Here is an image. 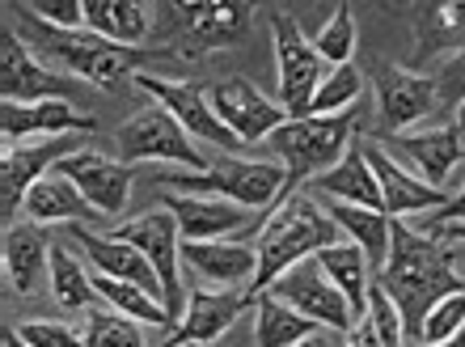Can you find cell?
Returning a JSON list of instances; mask_svg holds the SVG:
<instances>
[{
	"label": "cell",
	"instance_id": "obj_45",
	"mask_svg": "<svg viewBox=\"0 0 465 347\" xmlns=\"http://www.w3.org/2000/svg\"><path fill=\"white\" fill-rule=\"evenodd\" d=\"M431 347H465V326H461V331H457L453 339H444V343H431Z\"/></svg>",
	"mask_w": 465,
	"mask_h": 347
},
{
	"label": "cell",
	"instance_id": "obj_13",
	"mask_svg": "<svg viewBox=\"0 0 465 347\" xmlns=\"http://www.w3.org/2000/svg\"><path fill=\"white\" fill-rule=\"evenodd\" d=\"M51 174L76 183V191L98 212H106V216H119L127 208V199H132V174H127V165L114 162V157H102L94 149H81L73 157H64Z\"/></svg>",
	"mask_w": 465,
	"mask_h": 347
},
{
	"label": "cell",
	"instance_id": "obj_12",
	"mask_svg": "<svg viewBox=\"0 0 465 347\" xmlns=\"http://www.w3.org/2000/svg\"><path fill=\"white\" fill-rule=\"evenodd\" d=\"M208 98H212V111L229 124V132L242 140V144L271 136L275 127L288 124V111H283V106H275L271 98H262L250 81H242V76L216 81V85L208 89Z\"/></svg>",
	"mask_w": 465,
	"mask_h": 347
},
{
	"label": "cell",
	"instance_id": "obj_22",
	"mask_svg": "<svg viewBox=\"0 0 465 347\" xmlns=\"http://www.w3.org/2000/svg\"><path fill=\"white\" fill-rule=\"evenodd\" d=\"M5 272L22 297H35L43 280H51V246L38 224H13L5 233Z\"/></svg>",
	"mask_w": 465,
	"mask_h": 347
},
{
	"label": "cell",
	"instance_id": "obj_39",
	"mask_svg": "<svg viewBox=\"0 0 465 347\" xmlns=\"http://www.w3.org/2000/svg\"><path fill=\"white\" fill-rule=\"evenodd\" d=\"M30 13L55 25V30H81L85 25V5H76V0H35Z\"/></svg>",
	"mask_w": 465,
	"mask_h": 347
},
{
	"label": "cell",
	"instance_id": "obj_46",
	"mask_svg": "<svg viewBox=\"0 0 465 347\" xmlns=\"http://www.w3.org/2000/svg\"><path fill=\"white\" fill-rule=\"evenodd\" d=\"M5 347H30V343H25L17 331H5Z\"/></svg>",
	"mask_w": 465,
	"mask_h": 347
},
{
	"label": "cell",
	"instance_id": "obj_8",
	"mask_svg": "<svg viewBox=\"0 0 465 347\" xmlns=\"http://www.w3.org/2000/svg\"><path fill=\"white\" fill-rule=\"evenodd\" d=\"M119 153L123 162H173L203 170V153L165 106H144L135 119H127L119 127Z\"/></svg>",
	"mask_w": 465,
	"mask_h": 347
},
{
	"label": "cell",
	"instance_id": "obj_37",
	"mask_svg": "<svg viewBox=\"0 0 465 347\" xmlns=\"http://www.w3.org/2000/svg\"><path fill=\"white\" fill-rule=\"evenodd\" d=\"M368 322H372V331H377L381 347H406L402 313H398V305H393L390 292H385L381 284L368 288Z\"/></svg>",
	"mask_w": 465,
	"mask_h": 347
},
{
	"label": "cell",
	"instance_id": "obj_44",
	"mask_svg": "<svg viewBox=\"0 0 465 347\" xmlns=\"http://www.w3.org/2000/svg\"><path fill=\"white\" fill-rule=\"evenodd\" d=\"M444 22H449V25H465V5H444Z\"/></svg>",
	"mask_w": 465,
	"mask_h": 347
},
{
	"label": "cell",
	"instance_id": "obj_42",
	"mask_svg": "<svg viewBox=\"0 0 465 347\" xmlns=\"http://www.w3.org/2000/svg\"><path fill=\"white\" fill-rule=\"evenodd\" d=\"M444 85H449L453 94H461V98H465V51L457 55L453 64H449V68H444Z\"/></svg>",
	"mask_w": 465,
	"mask_h": 347
},
{
	"label": "cell",
	"instance_id": "obj_5",
	"mask_svg": "<svg viewBox=\"0 0 465 347\" xmlns=\"http://www.w3.org/2000/svg\"><path fill=\"white\" fill-rule=\"evenodd\" d=\"M271 35H275V64H280V102L288 119H305L313 106V94L326 81V60L313 43L301 35V25L288 13H271Z\"/></svg>",
	"mask_w": 465,
	"mask_h": 347
},
{
	"label": "cell",
	"instance_id": "obj_20",
	"mask_svg": "<svg viewBox=\"0 0 465 347\" xmlns=\"http://www.w3.org/2000/svg\"><path fill=\"white\" fill-rule=\"evenodd\" d=\"M76 242L85 246V254L94 259L98 275H111V280H123V284H140L144 292H153V297L165 305L161 275L153 272V263H148L135 246H127V242H114V237H98V233H89V229H76Z\"/></svg>",
	"mask_w": 465,
	"mask_h": 347
},
{
	"label": "cell",
	"instance_id": "obj_40",
	"mask_svg": "<svg viewBox=\"0 0 465 347\" xmlns=\"http://www.w3.org/2000/svg\"><path fill=\"white\" fill-rule=\"evenodd\" d=\"M440 229H465V186L457 191V199H449V208H440Z\"/></svg>",
	"mask_w": 465,
	"mask_h": 347
},
{
	"label": "cell",
	"instance_id": "obj_27",
	"mask_svg": "<svg viewBox=\"0 0 465 347\" xmlns=\"http://www.w3.org/2000/svg\"><path fill=\"white\" fill-rule=\"evenodd\" d=\"M318 263H322V272L331 275V284L347 297L355 322H364L368 318V288H372V280H368V254L355 246V242H334V246L318 250Z\"/></svg>",
	"mask_w": 465,
	"mask_h": 347
},
{
	"label": "cell",
	"instance_id": "obj_34",
	"mask_svg": "<svg viewBox=\"0 0 465 347\" xmlns=\"http://www.w3.org/2000/svg\"><path fill=\"white\" fill-rule=\"evenodd\" d=\"M313 51L326 60V68H343V64H351V55H355V17H351L347 5H334L331 22L322 25V35L313 38Z\"/></svg>",
	"mask_w": 465,
	"mask_h": 347
},
{
	"label": "cell",
	"instance_id": "obj_38",
	"mask_svg": "<svg viewBox=\"0 0 465 347\" xmlns=\"http://www.w3.org/2000/svg\"><path fill=\"white\" fill-rule=\"evenodd\" d=\"M17 335H22L30 347H85V339L64 322H25Z\"/></svg>",
	"mask_w": 465,
	"mask_h": 347
},
{
	"label": "cell",
	"instance_id": "obj_14",
	"mask_svg": "<svg viewBox=\"0 0 465 347\" xmlns=\"http://www.w3.org/2000/svg\"><path fill=\"white\" fill-rule=\"evenodd\" d=\"M94 127V119L76 114L64 98L55 102H5L0 106V132H5V149L13 144H30V140H55L68 132H85Z\"/></svg>",
	"mask_w": 465,
	"mask_h": 347
},
{
	"label": "cell",
	"instance_id": "obj_24",
	"mask_svg": "<svg viewBox=\"0 0 465 347\" xmlns=\"http://www.w3.org/2000/svg\"><path fill=\"white\" fill-rule=\"evenodd\" d=\"M183 263L212 284H245L258 275V250L242 242H186Z\"/></svg>",
	"mask_w": 465,
	"mask_h": 347
},
{
	"label": "cell",
	"instance_id": "obj_48",
	"mask_svg": "<svg viewBox=\"0 0 465 347\" xmlns=\"http://www.w3.org/2000/svg\"><path fill=\"white\" fill-rule=\"evenodd\" d=\"M444 233H453V237H465V229H444Z\"/></svg>",
	"mask_w": 465,
	"mask_h": 347
},
{
	"label": "cell",
	"instance_id": "obj_31",
	"mask_svg": "<svg viewBox=\"0 0 465 347\" xmlns=\"http://www.w3.org/2000/svg\"><path fill=\"white\" fill-rule=\"evenodd\" d=\"M94 292L111 301V310L123 313V318H135L144 326H170V310L161 305L153 292H144L140 284H123V280H111V275H94Z\"/></svg>",
	"mask_w": 465,
	"mask_h": 347
},
{
	"label": "cell",
	"instance_id": "obj_6",
	"mask_svg": "<svg viewBox=\"0 0 465 347\" xmlns=\"http://www.w3.org/2000/svg\"><path fill=\"white\" fill-rule=\"evenodd\" d=\"M114 242H127L153 263V272L161 275V288H165V310L170 318L178 322L186 310L183 301V288H178V263H183V233H178V221H173V212L161 203V208L144 212L140 221H127L114 229Z\"/></svg>",
	"mask_w": 465,
	"mask_h": 347
},
{
	"label": "cell",
	"instance_id": "obj_7",
	"mask_svg": "<svg viewBox=\"0 0 465 347\" xmlns=\"http://www.w3.org/2000/svg\"><path fill=\"white\" fill-rule=\"evenodd\" d=\"M161 183L191 186L195 195L232 199L242 208H267V203L283 199L288 170L275 162H237V157H224V162H216L208 174H199V178H161Z\"/></svg>",
	"mask_w": 465,
	"mask_h": 347
},
{
	"label": "cell",
	"instance_id": "obj_21",
	"mask_svg": "<svg viewBox=\"0 0 465 347\" xmlns=\"http://www.w3.org/2000/svg\"><path fill=\"white\" fill-rule=\"evenodd\" d=\"M313 195H326V199H339V203H360V208H381V186H377V174L368 165L364 157V140H351L343 153V162L331 165L326 174L313 178Z\"/></svg>",
	"mask_w": 465,
	"mask_h": 347
},
{
	"label": "cell",
	"instance_id": "obj_19",
	"mask_svg": "<svg viewBox=\"0 0 465 347\" xmlns=\"http://www.w3.org/2000/svg\"><path fill=\"white\" fill-rule=\"evenodd\" d=\"M250 297L242 292H208V288H195L186 297V310L178 318V331L165 339V347H195V343H212L221 339L232 326V318L242 313V305Z\"/></svg>",
	"mask_w": 465,
	"mask_h": 347
},
{
	"label": "cell",
	"instance_id": "obj_28",
	"mask_svg": "<svg viewBox=\"0 0 465 347\" xmlns=\"http://www.w3.org/2000/svg\"><path fill=\"white\" fill-rule=\"evenodd\" d=\"M322 326L305 313H296L288 301H280L275 292H262L254 301V343L258 347H296L309 335H318Z\"/></svg>",
	"mask_w": 465,
	"mask_h": 347
},
{
	"label": "cell",
	"instance_id": "obj_9",
	"mask_svg": "<svg viewBox=\"0 0 465 347\" xmlns=\"http://www.w3.org/2000/svg\"><path fill=\"white\" fill-rule=\"evenodd\" d=\"M267 292H275L280 301H288L296 313L313 318V322L326 326V331L347 335V331L355 326L351 305H347V297L331 284V275L322 272L318 254H313V259H301L296 267H288V272H283L280 280L267 288Z\"/></svg>",
	"mask_w": 465,
	"mask_h": 347
},
{
	"label": "cell",
	"instance_id": "obj_16",
	"mask_svg": "<svg viewBox=\"0 0 465 347\" xmlns=\"http://www.w3.org/2000/svg\"><path fill=\"white\" fill-rule=\"evenodd\" d=\"M0 94L5 102H55L64 98V81L60 73H51L22 47V38L5 30L0 35Z\"/></svg>",
	"mask_w": 465,
	"mask_h": 347
},
{
	"label": "cell",
	"instance_id": "obj_41",
	"mask_svg": "<svg viewBox=\"0 0 465 347\" xmlns=\"http://www.w3.org/2000/svg\"><path fill=\"white\" fill-rule=\"evenodd\" d=\"M343 347H381L377 343V331H372V322H355L351 331H347V339H343Z\"/></svg>",
	"mask_w": 465,
	"mask_h": 347
},
{
	"label": "cell",
	"instance_id": "obj_23",
	"mask_svg": "<svg viewBox=\"0 0 465 347\" xmlns=\"http://www.w3.org/2000/svg\"><path fill=\"white\" fill-rule=\"evenodd\" d=\"M393 144L402 149V157L415 165L423 183L440 186V191H444V183H449L453 165L465 157L461 132H457V127H431V132H415V136H398Z\"/></svg>",
	"mask_w": 465,
	"mask_h": 347
},
{
	"label": "cell",
	"instance_id": "obj_47",
	"mask_svg": "<svg viewBox=\"0 0 465 347\" xmlns=\"http://www.w3.org/2000/svg\"><path fill=\"white\" fill-rule=\"evenodd\" d=\"M457 132H465V98L457 102Z\"/></svg>",
	"mask_w": 465,
	"mask_h": 347
},
{
	"label": "cell",
	"instance_id": "obj_32",
	"mask_svg": "<svg viewBox=\"0 0 465 347\" xmlns=\"http://www.w3.org/2000/svg\"><path fill=\"white\" fill-rule=\"evenodd\" d=\"M51 297L68 310H81L94 301V275L81 272V263L68 250H51Z\"/></svg>",
	"mask_w": 465,
	"mask_h": 347
},
{
	"label": "cell",
	"instance_id": "obj_29",
	"mask_svg": "<svg viewBox=\"0 0 465 347\" xmlns=\"http://www.w3.org/2000/svg\"><path fill=\"white\" fill-rule=\"evenodd\" d=\"M85 25L119 47H135L148 35V13L135 0H85Z\"/></svg>",
	"mask_w": 465,
	"mask_h": 347
},
{
	"label": "cell",
	"instance_id": "obj_1",
	"mask_svg": "<svg viewBox=\"0 0 465 347\" xmlns=\"http://www.w3.org/2000/svg\"><path fill=\"white\" fill-rule=\"evenodd\" d=\"M377 284L390 292V301L402 313V331H406V347L419 343V326L428 318V310L440 297L457 292L461 280L453 272V254L436 242V237L411 233L402 224H393L390 233V254L385 267L377 272Z\"/></svg>",
	"mask_w": 465,
	"mask_h": 347
},
{
	"label": "cell",
	"instance_id": "obj_10",
	"mask_svg": "<svg viewBox=\"0 0 465 347\" xmlns=\"http://www.w3.org/2000/svg\"><path fill=\"white\" fill-rule=\"evenodd\" d=\"M135 85L144 89V94H153V102L165 106V111L186 127V136L191 140H203V144H216V149H242V140L229 132V124L212 111L208 89L161 81V76H135Z\"/></svg>",
	"mask_w": 465,
	"mask_h": 347
},
{
	"label": "cell",
	"instance_id": "obj_43",
	"mask_svg": "<svg viewBox=\"0 0 465 347\" xmlns=\"http://www.w3.org/2000/svg\"><path fill=\"white\" fill-rule=\"evenodd\" d=\"M296 347H343V343H339V331H326V326H322L318 335H309L305 343H296Z\"/></svg>",
	"mask_w": 465,
	"mask_h": 347
},
{
	"label": "cell",
	"instance_id": "obj_4",
	"mask_svg": "<svg viewBox=\"0 0 465 347\" xmlns=\"http://www.w3.org/2000/svg\"><path fill=\"white\" fill-rule=\"evenodd\" d=\"M30 35H35V47L43 51V60L60 64V68L85 76V81H94L102 89H114L127 76L135 81V64L144 60L135 47H119V43L94 35V30H55V25H43V30H30Z\"/></svg>",
	"mask_w": 465,
	"mask_h": 347
},
{
	"label": "cell",
	"instance_id": "obj_36",
	"mask_svg": "<svg viewBox=\"0 0 465 347\" xmlns=\"http://www.w3.org/2000/svg\"><path fill=\"white\" fill-rule=\"evenodd\" d=\"M85 347H144L135 318L123 313H94L85 322Z\"/></svg>",
	"mask_w": 465,
	"mask_h": 347
},
{
	"label": "cell",
	"instance_id": "obj_26",
	"mask_svg": "<svg viewBox=\"0 0 465 347\" xmlns=\"http://www.w3.org/2000/svg\"><path fill=\"white\" fill-rule=\"evenodd\" d=\"M326 216L334 221V229H343L347 242H355V246L364 250L368 267H385V254H390V233H393V224H390V216H385V212L331 199V203H326Z\"/></svg>",
	"mask_w": 465,
	"mask_h": 347
},
{
	"label": "cell",
	"instance_id": "obj_35",
	"mask_svg": "<svg viewBox=\"0 0 465 347\" xmlns=\"http://www.w3.org/2000/svg\"><path fill=\"white\" fill-rule=\"evenodd\" d=\"M461 326H465V288H457V292L440 297L428 310V318H423V326H419V343L415 347L444 343V339H453Z\"/></svg>",
	"mask_w": 465,
	"mask_h": 347
},
{
	"label": "cell",
	"instance_id": "obj_33",
	"mask_svg": "<svg viewBox=\"0 0 465 347\" xmlns=\"http://www.w3.org/2000/svg\"><path fill=\"white\" fill-rule=\"evenodd\" d=\"M360 89H364V81H360V73H355L351 64H343V68H331V73H326V81L318 85V94H313V106H309V114L326 119V114L351 111L355 102H360Z\"/></svg>",
	"mask_w": 465,
	"mask_h": 347
},
{
	"label": "cell",
	"instance_id": "obj_17",
	"mask_svg": "<svg viewBox=\"0 0 465 347\" xmlns=\"http://www.w3.org/2000/svg\"><path fill=\"white\" fill-rule=\"evenodd\" d=\"M377 94H381V114L393 132H406L411 124L428 119L440 102V89L431 76L406 73V68H377Z\"/></svg>",
	"mask_w": 465,
	"mask_h": 347
},
{
	"label": "cell",
	"instance_id": "obj_11",
	"mask_svg": "<svg viewBox=\"0 0 465 347\" xmlns=\"http://www.w3.org/2000/svg\"><path fill=\"white\" fill-rule=\"evenodd\" d=\"M81 153V144L68 136H55V140H30V144H13L5 149V162H0V212H5V221H13L17 212L25 208V195H30V186L51 174L64 157H73Z\"/></svg>",
	"mask_w": 465,
	"mask_h": 347
},
{
	"label": "cell",
	"instance_id": "obj_2",
	"mask_svg": "<svg viewBox=\"0 0 465 347\" xmlns=\"http://www.w3.org/2000/svg\"><path fill=\"white\" fill-rule=\"evenodd\" d=\"M326 246H334V221L326 216V208H318L309 195H283L258 233V275L250 284V297L267 292L288 267L313 259Z\"/></svg>",
	"mask_w": 465,
	"mask_h": 347
},
{
	"label": "cell",
	"instance_id": "obj_3",
	"mask_svg": "<svg viewBox=\"0 0 465 347\" xmlns=\"http://www.w3.org/2000/svg\"><path fill=\"white\" fill-rule=\"evenodd\" d=\"M351 111L343 114H305V119H288L267 136V144L280 153L283 170H288V186L283 195H292L296 183H305L309 174H326L331 165L343 162L347 144H351Z\"/></svg>",
	"mask_w": 465,
	"mask_h": 347
},
{
	"label": "cell",
	"instance_id": "obj_30",
	"mask_svg": "<svg viewBox=\"0 0 465 347\" xmlns=\"http://www.w3.org/2000/svg\"><path fill=\"white\" fill-rule=\"evenodd\" d=\"M173 13H183L191 38L203 43V47H221L232 35H242L245 22H250V5H212V0H203V5H173Z\"/></svg>",
	"mask_w": 465,
	"mask_h": 347
},
{
	"label": "cell",
	"instance_id": "obj_25",
	"mask_svg": "<svg viewBox=\"0 0 465 347\" xmlns=\"http://www.w3.org/2000/svg\"><path fill=\"white\" fill-rule=\"evenodd\" d=\"M22 212L30 216V224H55V221H89L98 208L76 191V183H68L60 174H43V178L30 186Z\"/></svg>",
	"mask_w": 465,
	"mask_h": 347
},
{
	"label": "cell",
	"instance_id": "obj_15",
	"mask_svg": "<svg viewBox=\"0 0 465 347\" xmlns=\"http://www.w3.org/2000/svg\"><path fill=\"white\" fill-rule=\"evenodd\" d=\"M364 157L377 174V186H381V208L385 216H411V212H431V208H449V191L440 186L423 183L419 174L402 170V165L385 157L377 144H364Z\"/></svg>",
	"mask_w": 465,
	"mask_h": 347
},
{
	"label": "cell",
	"instance_id": "obj_18",
	"mask_svg": "<svg viewBox=\"0 0 465 347\" xmlns=\"http://www.w3.org/2000/svg\"><path fill=\"white\" fill-rule=\"evenodd\" d=\"M165 208L173 212L186 242H224L229 233L245 229V208L221 195H170Z\"/></svg>",
	"mask_w": 465,
	"mask_h": 347
}]
</instances>
